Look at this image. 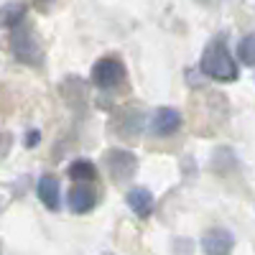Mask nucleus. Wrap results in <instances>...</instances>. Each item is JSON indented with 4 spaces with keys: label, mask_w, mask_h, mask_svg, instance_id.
<instances>
[{
    "label": "nucleus",
    "mask_w": 255,
    "mask_h": 255,
    "mask_svg": "<svg viewBox=\"0 0 255 255\" xmlns=\"http://www.w3.org/2000/svg\"><path fill=\"white\" fill-rule=\"evenodd\" d=\"M202 72L217 82H235L238 79V64L230 56L225 41H212L202 54Z\"/></svg>",
    "instance_id": "obj_1"
},
{
    "label": "nucleus",
    "mask_w": 255,
    "mask_h": 255,
    "mask_svg": "<svg viewBox=\"0 0 255 255\" xmlns=\"http://www.w3.org/2000/svg\"><path fill=\"white\" fill-rule=\"evenodd\" d=\"M10 44H13L15 59L26 61V64H38L41 61V49H38L36 36H33V31L28 26L20 23L18 28H13V41H10Z\"/></svg>",
    "instance_id": "obj_2"
},
{
    "label": "nucleus",
    "mask_w": 255,
    "mask_h": 255,
    "mask_svg": "<svg viewBox=\"0 0 255 255\" xmlns=\"http://www.w3.org/2000/svg\"><path fill=\"white\" fill-rule=\"evenodd\" d=\"M125 77V67L118 59H100L92 67V82L102 90H110L115 84H120Z\"/></svg>",
    "instance_id": "obj_3"
},
{
    "label": "nucleus",
    "mask_w": 255,
    "mask_h": 255,
    "mask_svg": "<svg viewBox=\"0 0 255 255\" xmlns=\"http://www.w3.org/2000/svg\"><path fill=\"white\" fill-rule=\"evenodd\" d=\"M232 248H235V238H232V232L225 230V227H212L202 238L204 255H230Z\"/></svg>",
    "instance_id": "obj_4"
},
{
    "label": "nucleus",
    "mask_w": 255,
    "mask_h": 255,
    "mask_svg": "<svg viewBox=\"0 0 255 255\" xmlns=\"http://www.w3.org/2000/svg\"><path fill=\"white\" fill-rule=\"evenodd\" d=\"M108 168L115 181H128L133 179L135 168H138V158L130 151H110L108 153Z\"/></svg>",
    "instance_id": "obj_5"
},
{
    "label": "nucleus",
    "mask_w": 255,
    "mask_h": 255,
    "mask_svg": "<svg viewBox=\"0 0 255 255\" xmlns=\"http://www.w3.org/2000/svg\"><path fill=\"white\" fill-rule=\"evenodd\" d=\"M181 128V113L174 108H158L151 118V133L153 135H171Z\"/></svg>",
    "instance_id": "obj_6"
},
{
    "label": "nucleus",
    "mask_w": 255,
    "mask_h": 255,
    "mask_svg": "<svg viewBox=\"0 0 255 255\" xmlns=\"http://www.w3.org/2000/svg\"><path fill=\"white\" fill-rule=\"evenodd\" d=\"M95 202H97V197H95V191L90 186H82V184L72 186V191H69V209L74 212V215L90 212L95 207Z\"/></svg>",
    "instance_id": "obj_7"
},
{
    "label": "nucleus",
    "mask_w": 255,
    "mask_h": 255,
    "mask_svg": "<svg viewBox=\"0 0 255 255\" xmlns=\"http://www.w3.org/2000/svg\"><path fill=\"white\" fill-rule=\"evenodd\" d=\"M125 199H128V207H130L138 217H148L153 212V194L148 189H143V186L130 189Z\"/></svg>",
    "instance_id": "obj_8"
},
{
    "label": "nucleus",
    "mask_w": 255,
    "mask_h": 255,
    "mask_svg": "<svg viewBox=\"0 0 255 255\" xmlns=\"http://www.w3.org/2000/svg\"><path fill=\"white\" fill-rule=\"evenodd\" d=\"M26 18V3L23 0H10L0 8V28H18Z\"/></svg>",
    "instance_id": "obj_9"
},
{
    "label": "nucleus",
    "mask_w": 255,
    "mask_h": 255,
    "mask_svg": "<svg viewBox=\"0 0 255 255\" xmlns=\"http://www.w3.org/2000/svg\"><path fill=\"white\" fill-rule=\"evenodd\" d=\"M36 191H38V199L44 202L46 209H59V181H56V176H51V174L41 176Z\"/></svg>",
    "instance_id": "obj_10"
},
{
    "label": "nucleus",
    "mask_w": 255,
    "mask_h": 255,
    "mask_svg": "<svg viewBox=\"0 0 255 255\" xmlns=\"http://www.w3.org/2000/svg\"><path fill=\"white\" fill-rule=\"evenodd\" d=\"M69 176L74 181H82V184H87V181H95L97 179V168L92 161H84V158H77L72 166H69Z\"/></svg>",
    "instance_id": "obj_11"
},
{
    "label": "nucleus",
    "mask_w": 255,
    "mask_h": 255,
    "mask_svg": "<svg viewBox=\"0 0 255 255\" xmlns=\"http://www.w3.org/2000/svg\"><path fill=\"white\" fill-rule=\"evenodd\" d=\"M238 56L245 67H253L255 64V36H245L238 44Z\"/></svg>",
    "instance_id": "obj_12"
},
{
    "label": "nucleus",
    "mask_w": 255,
    "mask_h": 255,
    "mask_svg": "<svg viewBox=\"0 0 255 255\" xmlns=\"http://www.w3.org/2000/svg\"><path fill=\"white\" fill-rule=\"evenodd\" d=\"M38 140H41V133H38V130H31V133L26 135V145H28V148H33Z\"/></svg>",
    "instance_id": "obj_13"
}]
</instances>
